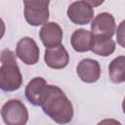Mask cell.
Wrapping results in <instances>:
<instances>
[{
	"mask_svg": "<svg viewBox=\"0 0 125 125\" xmlns=\"http://www.w3.org/2000/svg\"><path fill=\"white\" fill-rule=\"evenodd\" d=\"M42 107L44 112L59 124H66L73 117L72 104L58 86H48V93Z\"/></svg>",
	"mask_w": 125,
	"mask_h": 125,
	"instance_id": "obj_1",
	"label": "cell"
},
{
	"mask_svg": "<svg viewBox=\"0 0 125 125\" xmlns=\"http://www.w3.org/2000/svg\"><path fill=\"white\" fill-rule=\"evenodd\" d=\"M122 108H123V112L125 113V98L123 100V104H122Z\"/></svg>",
	"mask_w": 125,
	"mask_h": 125,
	"instance_id": "obj_17",
	"label": "cell"
},
{
	"mask_svg": "<svg viewBox=\"0 0 125 125\" xmlns=\"http://www.w3.org/2000/svg\"><path fill=\"white\" fill-rule=\"evenodd\" d=\"M48 86L45 79L42 77H35L28 82L25 88L26 99L34 105H42L47 93Z\"/></svg>",
	"mask_w": 125,
	"mask_h": 125,
	"instance_id": "obj_7",
	"label": "cell"
},
{
	"mask_svg": "<svg viewBox=\"0 0 125 125\" xmlns=\"http://www.w3.org/2000/svg\"><path fill=\"white\" fill-rule=\"evenodd\" d=\"M44 60L48 66L55 69H60L67 65L69 56L65 48L62 45H60L55 48L47 49L45 51Z\"/></svg>",
	"mask_w": 125,
	"mask_h": 125,
	"instance_id": "obj_11",
	"label": "cell"
},
{
	"mask_svg": "<svg viewBox=\"0 0 125 125\" xmlns=\"http://www.w3.org/2000/svg\"><path fill=\"white\" fill-rule=\"evenodd\" d=\"M21 74L17 63L15 55L12 51L4 49L1 52V67H0V86L7 92L15 91L21 85Z\"/></svg>",
	"mask_w": 125,
	"mask_h": 125,
	"instance_id": "obj_2",
	"label": "cell"
},
{
	"mask_svg": "<svg viewBox=\"0 0 125 125\" xmlns=\"http://www.w3.org/2000/svg\"><path fill=\"white\" fill-rule=\"evenodd\" d=\"M24 17L26 21L37 26L47 23L49 19V1H23Z\"/></svg>",
	"mask_w": 125,
	"mask_h": 125,
	"instance_id": "obj_4",
	"label": "cell"
},
{
	"mask_svg": "<svg viewBox=\"0 0 125 125\" xmlns=\"http://www.w3.org/2000/svg\"><path fill=\"white\" fill-rule=\"evenodd\" d=\"M91 30L95 36H104L111 38L115 31L114 18L108 13L99 14L92 21Z\"/></svg>",
	"mask_w": 125,
	"mask_h": 125,
	"instance_id": "obj_8",
	"label": "cell"
},
{
	"mask_svg": "<svg viewBox=\"0 0 125 125\" xmlns=\"http://www.w3.org/2000/svg\"><path fill=\"white\" fill-rule=\"evenodd\" d=\"M116 39L120 46L125 48V20L122 21L116 30Z\"/></svg>",
	"mask_w": 125,
	"mask_h": 125,
	"instance_id": "obj_15",
	"label": "cell"
},
{
	"mask_svg": "<svg viewBox=\"0 0 125 125\" xmlns=\"http://www.w3.org/2000/svg\"><path fill=\"white\" fill-rule=\"evenodd\" d=\"M77 74L82 81L86 83H94L101 75L100 64L95 60L84 59L77 65Z\"/></svg>",
	"mask_w": 125,
	"mask_h": 125,
	"instance_id": "obj_10",
	"label": "cell"
},
{
	"mask_svg": "<svg viewBox=\"0 0 125 125\" xmlns=\"http://www.w3.org/2000/svg\"><path fill=\"white\" fill-rule=\"evenodd\" d=\"M67 16L75 24H87L93 19L94 10L89 1H77L68 7Z\"/></svg>",
	"mask_w": 125,
	"mask_h": 125,
	"instance_id": "obj_5",
	"label": "cell"
},
{
	"mask_svg": "<svg viewBox=\"0 0 125 125\" xmlns=\"http://www.w3.org/2000/svg\"><path fill=\"white\" fill-rule=\"evenodd\" d=\"M16 54L25 64H34L39 60V48L30 37H23L18 42Z\"/></svg>",
	"mask_w": 125,
	"mask_h": 125,
	"instance_id": "obj_6",
	"label": "cell"
},
{
	"mask_svg": "<svg viewBox=\"0 0 125 125\" xmlns=\"http://www.w3.org/2000/svg\"><path fill=\"white\" fill-rule=\"evenodd\" d=\"M109 78L113 83L125 82V57L115 58L108 66Z\"/></svg>",
	"mask_w": 125,
	"mask_h": 125,
	"instance_id": "obj_14",
	"label": "cell"
},
{
	"mask_svg": "<svg viewBox=\"0 0 125 125\" xmlns=\"http://www.w3.org/2000/svg\"><path fill=\"white\" fill-rule=\"evenodd\" d=\"M98 125H122V124L115 119H104L101 122H99Z\"/></svg>",
	"mask_w": 125,
	"mask_h": 125,
	"instance_id": "obj_16",
	"label": "cell"
},
{
	"mask_svg": "<svg viewBox=\"0 0 125 125\" xmlns=\"http://www.w3.org/2000/svg\"><path fill=\"white\" fill-rule=\"evenodd\" d=\"M92 52L96 55L107 57L111 55L115 50V42L108 37L104 36H95L93 37L92 42Z\"/></svg>",
	"mask_w": 125,
	"mask_h": 125,
	"instance_id": "obj_13",
	"label": "cell"
},
{
	"mask_svg": "<svg viewBox=\"0 0 125 125\" xmlns=\"http://www.w3.org/2000/svg\"><path fill=\"white\" fill-rule=\"evenodd\" d=\"M40 39L48 49L61 45L62 39V30L56 22H47L40 29Z\"/></svg>",
	"mask_w": 125,
	"mask_h": 125,
	"instance_id": "obj_9",
	"label": "cell"
},
{
	"mask_svg": "<svg viewBox=\"0 0 125 125\" xmlns=\"http://www.w3.org/2000/svg\"><path fill=\"white\" fill-rule=\"evenodd\" d=\"M1 114L7 125H25L28 120L27 109L19 100H10L5 103Z\"/></svg>",
	"mask_w": 125,
	"mask_h": 125,
	"instance_id": "obj_3",
	"label": "cell"
},
{
	"mask_svg": "<svg viewBox=\"0 0 125 125\" xmlns=\"http://www.w3.org/2000/svg\"><path fill=\"white\" fill-rule=\"evenodd\" d=\"M93 33L86 29H77L71 35V45L77 52H86L91 50L93 42Z\"/></svg>",
	"mask_w": 125,
	"mask_h": 125,
	"instance_id": "obj_12",
	"label": "cell"
}]
</instances>
